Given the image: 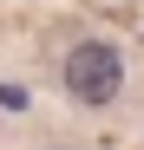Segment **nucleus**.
Here are the masks:
<instances>
[{"label":"nucleus","instance_id":"obj_1","mask_svg":"<svg viewBox=\"0 0 144 150\" xmlns=\"http://www.w3.org/2000/svg\"><path fill=\"white\" fill-rule=\"evenodd\" d=\"M118 85H125V59H118V46L79 39V46L66 52V91L79 98V105H111Z\"/></svg>","mask_w":144,"mask_h":150}]
</instances>
